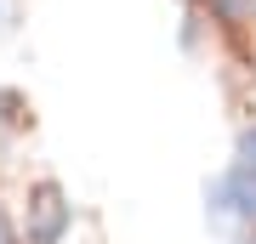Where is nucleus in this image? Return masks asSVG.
<instances>
[{
  "instance_id": "nucleus-8",
  "label": "nucleus",
  "mask_w": 256,
  "mask_h": 244,
  "mask_svg": "<svg viewBox=\"0 0 256 244\" xmlns=\"http://www.w3.org/2000/svg\"><path fill=\"white\" fill-rule=\"evenodd\" d=\"M250 17H256V6H250Z\"/></svg>"
},
{
  "instance_id": "nucleus-4",
  "label": "nucleus",
  "mask_w": 256,
  "mask_h": 244,
  "mask_svg": "<svg viewBox=\"0 0 256 244\" xmlns=\"http://www.w3.org/2000/svg\"><path fill=\"white\" fill-rule=\"evenodd\" d=\"M234 165H245V171L256 176V125L239 131V148H234Z\"/></svg>"
},
{
  "instance_id": "nucleus-6",
  "label": "nucleus",
  "mask_w": 256,
  "mask_h": 244,
  "mask_svg": "<svg viewBox=\"0 0 256 244\" xmlns=\"http://www.w3.org/2000/svg\"><path fill=\"white\" fill-rule=\"evenodd\" d=\"M0 244H12V227H6V216H0Z\"/></svg>"
},
{
  "instance_id": "nucleus-3",
  "label": "nucleus",
  "mask_w": 256,
  "mask_h": 244,
  "mask_svg": "<svg viewBox=\"0 0 256 244\" xmlns=\"http://www.w3.org/2000/svg\"><path fill=\"white\" fill-rule=\"evenodd\" d=\"M205 6H210V17H222V23H245L256 0H205Z\"/></svg>"
},
{
  "instance_id": "nucleus-7",
  "label": "nucleus",
  "mask_w": 256,
  "mask_h": 244,
  "mask_svg": "<svg viewBox=\"0 0 256 244\" xmlns=\"http://www.w3.org/2000/svg\"><path fill=\"white\" fill-rule=\"evenodd\" d=\"M245 244H256V227H250V239H245Z\"/></svg>"
},
{
  "instance_id": "nucleus-1",
  "label": "nucleus",
  "mask_w": 256,
  "mask_h": 244,
  "mask_svg": "<svg viewBox=\"0 0 256 244\" xmlns=\"http://www.w3.org/2000/svg\"><path fill=\"white\" fill-rule=\"evenodd\" d=\"M205 205H210V222L216 227H256V176L245 165H228L205 188Z\"/></svg>"
},
{
  "instance_id": "nucleus-5",
  "label": "nucleus",
  "mask_w": 256,
  "mask_h": 244,
  "mask_svg": "<svg viewBox=\"0 0 256 244\" xmlns=\"http://www.w3.org/2000/svg\"><path fill=\"white\" fill-rule=\"evenodd\" d=\"M12 23V0H0V28H6Z\"/></svg>"
},
{
  "instance_id": "nucleus-2",
  "label": "nucleus",
  "mask_w": 256,
  "mask_h": 244,
  "mask_svg": "<svg viewBox=\"0 0 256 244\" xmlns=\"http://www.w3.org/2000/svg\"><path fill=\"white\" fill-rule=\"evenodd\" d=\"M68 222H74V210L63 199V188L57 182H40L28 193V244H63Z\"/></svg>"
}]
</instances>
